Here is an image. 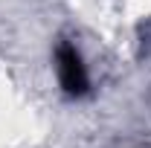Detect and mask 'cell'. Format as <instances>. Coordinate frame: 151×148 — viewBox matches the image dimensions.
Returning <instances> with one entry per match:
<instances>
[{
	"label": "cell",
	"instance_id": "6da1fadb",
	"mask_svg": "<svg viewBox=\"0 0 151 148\" xmlns=\"http://www.w3.org/2000/svg\"><path fill=\"white\" fill-rule=\"evenodd\" d=\"M58 81L61 87L70 93V96H81L87 90V70H84V61L78 55V50L70 44H61L58 47Z\"/></svg>",
	"mask_w": 151,
	"mask_h": 148
}]
</instances>
